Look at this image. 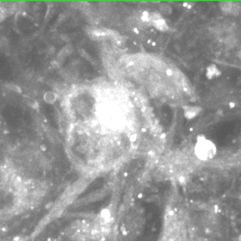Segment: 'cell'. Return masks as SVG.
<instances>
[{"instance_id":"6da1fadb","label":"cell","mask_w":241,"mask_h":241,"mask_svg":"<svg viewBox=\"0 0 241 241\" xmlns=\"http://www.w3.org/2000/svg\"><path fill=\"white\" fill-rule=\"evenodd\" d=\"M159 241H188L186 227L181 219L170 215L165 220Z\"/></svg>"},{"instance_id":"7a4b0ae2","label":"cell","mask_w":241,"mask_h":241,"mask_svg":"<svg viewBox=\"0 0 241 241\" xmlns=\"http://www.w3.org/2000/svg\"><path fill=\"white\" fill-rule=\"evenodd\" d=\"M239 241H241V235L239 236Z\"/></svg>"}]
</instances>
